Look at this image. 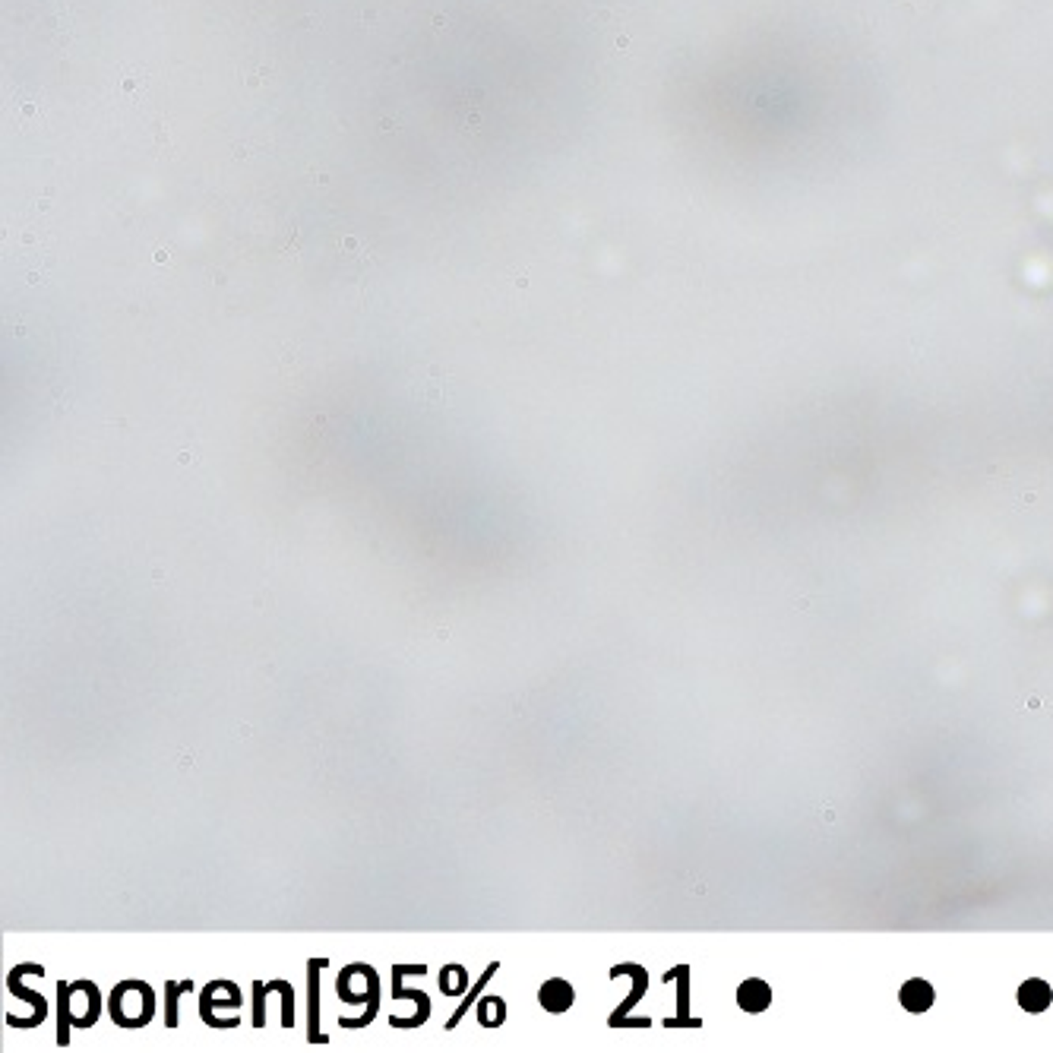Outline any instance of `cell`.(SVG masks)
<instances>
[{"instance_id":"obj_1","label":"cell","mask_w":1053,"mask_h":1053,"mask_svg":"<svg viewBox=\"0 0 1053 1053\" xmlns=\"http://www.w3.org/2000/svg\"><path fill=\"white\" fill-rule=\"evenodd\" d=\"M108 1016L121 1028H145L155 1016V993L145 981H121L111 990Z\"/></svg>"},{"instance_id":"obj_2","label":"cell","mask_w":1053,"mask_h":1053,"mask_svg":"<svg viewBox=\"0 0 1053 1053\" xmlns=\"http://www.w3.org/2000/svg\"><path fill=\"white\" fill-rule=\"evenodd\" d=\"M357 975H361V962L346 965V968H342V975H339V981H336V993L342 997V1003H348V1006L367 1003V1012H361L357 1018H339L342 1028H351V1031L367 1028V1025L376 1018V1009H380V978H376V971L367 965V990H364V993L351 990V978H357Z\"/></svg>"},{"instance_id":"obj_3","label":"cell","mask_w":1053,"mask_h":1053,"mask_svg":"<svg viewBox=\"0 0 1053 1053\" xmlns=\"http://www.w3.org/2000/svg\"><path fill=\"white\" fill-rule=\"evenodd\" d=\"M216 1009H241V990H237L231 981H209L203 987L200 993V1018L209 1025V1028H218V1031H228V1028H237L241 1025V1018L231 1016V1018H218Z\"/></svg>"},{"instance_id":"obj_4","label":"cell","mask_w":1053,"mask_h":1053,"mask_svg":"<svg viewBox=\"0 0 1053 1053\" xmlns=\"http://www.w3.org/2000/svg\"><path fill=\"white\" fill-rule=\"evenodd\" d=\"M326 958H310L307 962V1041L329 1044V1038L320 1031V971L326 968Z\"/></svg>"},{"instance_id":"obj_5","label":"cell","mask_w":1053,"mask_h":1053,"mask_svg":"<svg viewBox=\"0 0 1053 1053\" xmlns=\"http://www.w3.org/2000/svg\"><path fill=\"white\" fill-rule=\"evenodd\" d=\"M25 975H45V968L42 965H16V968L10 971V978H6V990L16 993V997L25 999V1003H32V1009H35V1016H32V1028H35V1025H42L45 1016H48V1003H45L42 993L29 990V987L23 984Z\"/></svg>"},{"instance_id":"obj_6","label":"cell","mask_w":1053,"mask_h":1053,"mask_svg":"<svg viewBox=\"0 0 1053 1053\" xmlns=\"http://www.w3.org/2000/svg\"><path fill=\"white\" fill-rule=\"evenodd\" d=\"M538 1003L545 1012H551V1016H563V1012H569V1006L576 1003V990L569 981H563V978H551V981H545L538 987Z\"/></svg>"},{"instance_id":"obj_7","label":"cell","mask_w":1053,"mask_h":1053,"mask_svg":"<svg viewBox=\"0 0 1053 1053\" xmlns=\"http://www.w3.org/2000/svg\"><path fill=\"white\" fill-rule=\"evenodd\" d=\"M406 975H427V965H393V999H412L421 1012L430 1016V997L424 990H408L402 987V978Z\"/></svg>"},{"instance_id":"obj_8","label":"cell","mask_w":1053,"mask_h":1053,"mask_svg":"<svg viewBox=\"0 0 1053 1053\" xmlns=\"http://www.w3.org/2000/svg\"><path fill=\"white\" fill-rule=\"evenodd\" d=\"M737 1003L744 1012H763L766 1006L772 1003V990L766 981H759V978H750V981H744L737 987Z\"/></svg>"},{"instance_id":"obj_9","label":"cell","mask_w":1053,"mask_h":1053,"mask_svg":"<svg viewBox=\"0 0 1053 1053\" xmlns=\"http://www.w3.org/2000/svg\"><path fill=\"white\" fill-rule=\"evenodd\" d=\"M1050 984L1048 981H1025L1018 987V1003H1022L1025 1012H1044L1050 1006Z\"/></svg>"},{"instance_id":"obj_10","label":"cell","mask_w":1053,"mask_h":1053,"mask_svg":"<svg viewBox=\"0 0 1053 1053\" xmlns=\"http://www.w3.org/2000/svg\"><path fill=\"white\" fill-rule=\"evenodd\" d=\"M496 971H500V962H491V965H487V968H485V975L478 978V984H475L472 990H468V997L462 999V1006H459V1009L453 1012V1016H449V1022H446V1028H449V1031H453L456 1025H459L462 1018L468 1016V1009H472V1006L478 1003V997H481V993H485V987L491 984V978L496 975Z\"/></svg>"},{"instance_id":"obj_11","label":"cell","mask_w":1053,"mask_h":1053,"mask_svg":"<svg viewBox=\"0 0 1053 1053\" xmlns=\"http://www.w3.org/2000/svg\"><path fill=\"white\" fill-rule=\"evenodd\" d=\"M902 1006L908 1012H927L933 1006V987L927 981H908L902 987Z\"/></svg>"},{"instance_id":"obj_12","label":"cell","mask_w":1053,"mask_h":1053,"mask_svg":"<svg viewBox=\"0 0 1053 1053\" xmlns=\"http://www.w3.org/2000/svg\"><path fill=\"white\" fill-rule=\"evenodd\" d=\"M70 997H73V984H57V1048H67L70 1044Z\"/></svg>"},{"instance_id":"obj_13","label":"cell","mask_w":1053,"mask_h":1053,"mask_svg":"<svg viewBox=\"0 0 1053 1053\" xmlns=\"http://www.w3.org/2000/svg\"><path fill=\"white\" fill-rule=\"evenodd\" d=\"M475 1012H478L481 1028H500V1025L506 1022V1003H503L500 997H485L475 1006Z\"/></svg>"},{"instance_id":"obj_14","label":"cell","mask_w":1053,"mask_h":1053,"mask_svg":"<svg viewBox=\"0 0 1053 1053\" xmlns=\"http://www.w3.org/2000/svg\"><path fill=\"white\" fill-rule=\"evenodd\" d=\"M440 990L446 993V997H459V993L468 990V971L462 968L459 962L446 965V968L440 971Z\"/></svg>"},{"instance_id":"obj_15","label":"cell","mask_w":1053,"mask_h":1053,"mask_svg":"<svg viewBox=\"0 0 1053 1053\" xmlns=\"http://www.w3.org/2000/svg\"><path fill=\"white\" fill-rule=\"evenodd\" d=\"M190 981H168L165 984V1025H168V1028H177V997H181V993H187L190 990Z\"/></svg>"},{"instance_id":"obj_16","label":"cell","mask_w":1053,"mask_h":1053,"mask_svg":"<svg viewBox=\"0 0 1053 1053\" xmlns=\"http://www.w3.org/2000/svg\"><path fill=\"white\" fill-rule=\"evenodd\" d=\"M273 990L282 997V1028H291L295 1025V990L288 981H269V993Z\"/></svg>"},{"instance_id":"obj_17","label":"cell","mask_w":1053,"mask_h":1053,"mask_svg":"<svg viewBox=\"0 0 1053 1053\" xmlns=\"http://www.w3.org/2000/svg\"><path fill=\"white\" fill-rule=\"evenodd\" d=\"M266 993H269V984L254 981V1018H250L254 1028H263V1025H266Z\"/></svg>"}]
</instances>
